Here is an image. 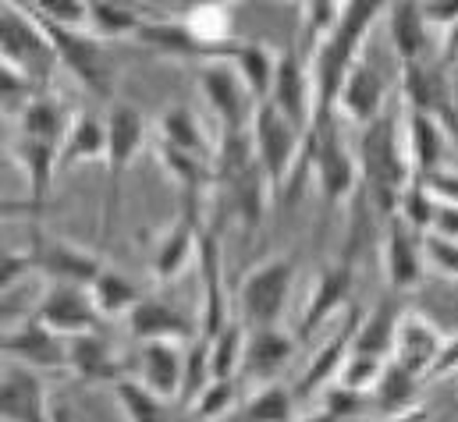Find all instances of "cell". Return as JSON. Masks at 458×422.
Masks as SVG:
<instances>
[{
  "label": "cell",
  "instance_id": "obj_12",
  "mask_svg": "<svg viewBox=\"0 0 458 422\" xmlns=\"http://www.w3.org/2000/svg\"><path fill=\"white\" fill-rule=\"evenodd\" d=\"M384 270L391 291H412L423 281L427 259H423V231L409 227L398 213L391 216L387 241H384Z\"/></svg>",
  "mask_w": 458,
  "mask_h": 422
},
{
  "label": "cell",
  "instance_id": "obj_2",
  "mask_svg": "<svg viewBox=\"0 0 458 422\" xmlns=\"http://www.w3.org/2000/svg\"><path fill=\"white\" fill-rule=\"evenodd\" d=\"M249 139H252V156L263 167L270 189L281 192L295 171V160L306 153V135L270 100H259L249 114Z\"/></svg>",
  "mask_w": 458,
  "mask_h": 422
},
{
  "label": "cell",
  "instance_id": "obj_37",
  "mask_svg": "<svg viewBox=\"0 0 458 422\" xmlns=\"http://www.w3.org/2000/svg\"><path fill=\"white\" fill-rule=\"evenodd\" d=\"M295 419V391L270 380L242 405V422H292Z\"/></svg>",
  "mask_w": 458,
  "mask_h": 422
},
{
  "label": "cell",
  "instance_id": "obj_11",
  "mask_svg": "<svg viewBox=\"0 0 458 422\" xmlns=\"http://www.w3.org/2000/svg\"><path fill=\"white\" fill-rule=\"evenodd\" d=\"M270 104L277 106L302 135L313 124V79L306 64L295 54H281L274 64V82H270Z\"/></svg>",
  "mask_w": 458,
  "mask_h": 422
},
{
  "label": "cell",
  "instance_id": "obj_17",
  "mask_svg": "<svg viewBox=\"0 0 458 422\" xmlns=\"http://www.w3.org/2000/svg\"><path fill=\"white\" fill-rule=\"evenodd\" d=\"M107 178L117 189V181L124 178V171L131 167V160L139 156L142 142H146V117L131 104H114L107 114Z\"/></svg>",
  "mask_w": 458,
  "mask_h": 422
},
{
  "label": "cell",
  "instance_id": "obj_27",
  "mask_svg": "<svg viewBox=\"0 0 458 422\" xmlns=\"http://www.w3.org/2000/svg\"><path fill=\"white\" fill-rule=\"evenodd\" d=\"M11 153H14V164L21 167L29 189H32V203L47 210V196H50V181H54L61 149L50 146V142H36V139H25V135H21V139L11 146Z\"/></svg>",
  "mask_w": 458,
  "mask_h": 422
},
{
  "label": "cell",
  "instance_id": "obj_3",
  "mask_svg": "<svg viewBox=\"0 0 458 422\" xmlns=\"http://www.w3.org/2000/svg\"><path fill=\"white\" fill-rule=\"evenodd\" d=\"M0 57L11 61L14 68H21L36 82L39 93L50 86V79L57 72V57H54L50 39L43 36L36 18L18 0L0 7Z\"/></svg>",
  "mask_w": 458,
  "mask_h": 422
},
{
  "label": "cell",
  "instance_id": "obj_51",
  "mask_svg": "<svg viewBox=\"0 0 458 422\" xmlns=\"http://www.w3.org/2000/svg\"><path fill=\"white\" fill-rule=\"evenodd\" d=\"M25 274H29V270H25V256H21V252H7V256H0V291L14 288Z\"/></svg>",
  "mask_w": 458,
  "mask_h": 422
},
{
  "label": "cell",
  "instance_id": "obj_36",
  "mask_svg": "<svg viewBox=\"0 0 458 422\" xmlns=\"http://www.w3.org/2000/svg\"><path fill=\"white\" fill-rule=\"evenodd\" d=\"M89 295H93V306L97 313L107 319V316H128V309L142 299L139 288L121 274V270H100V277L89 284Z\"/></svg>",
  "mask_w": 458,
  "mask_h": 422
},
{
  "label": "cell",
  "instance_id": "obj_40",
  "mask_svg": "<svg viewBox=\"0 0 458 422\" xmlns=\"http://www.w3.org/2000/svg\"><path fill=\"white\" fill-rule=\"evenodd\" d=\"M210 384H214L210 344H207V337H192V341H189V351H185V366H182V391H178V401L189 409Z\"/></svg>",
  "mask_w": 458,
  "mask_h": 422
},
{
  "label": "cell",
  "instance_id": "obj_39",
  "mask_svg": "<svg viewBox=\"0 0 458 422\" xmlns=\"http://www.w3.org/2000/svg\"><path fill=\"white\" fill-rule=\"evenodd\" d=\"M160 142L174 146V149H185V153H196V156H207V135H203V124L196 121V114L189 106H171L160 124Z\"/></svg>",
  "mask_w": 458,
  "mask_h": 422
},
{
  "label": "cell",
  "instance_id": "obj_29",
  "mask_svg": "<svg viewBox=\"0 0 458 422\" xmlns=\"http://www.w3.org/2000/svg\"><path fill=\"white\" fill-rule=\"evenodd\" d=\"M68 124L72 117L64 114V106L57 104L54 97L47 93H36L29 104L18 110V128L25 139H36V142H50L61 149L64 135H68Z\"/></svg>",
  "mask_w": 458,
  "mask_h": 422
},
{
  "label": "cell",
  "instance_id": "obj_23",
  "mask_svg": "<svg viewBox=\"0 0 458 422\" xmlns=\"http://www.w3.org/2000/svg\"><path fill=\"white\" fill-rule=\"evenodd\" d=\"M355 309L348 313V323H344L342 330L324 344V348H317V355L310 359V366H306V373L299 376V387H295V398H313L317 391H324V387H331V380L342 373V362L344 355H348V348H352V333H355Z\"/></svg>",
  "mask_w": 458,
  "mask_h": 422
},
{
  "label": "cell",
  "instance_id": "obj_18",
  "mask_svg": "<svg viewBox=\"0 0 458 422\" xmlns=\"http://www.w3.org/2000/svg\"><path fill=\"white\" fill-rule=\"evenodd\" d=\"M185 351L174 341H142L139 348V384L160 401H178Z\"/></svg>",
  "mask_w": 458,
  "mask_h": 422
},
{
  "label": "cell",
  "instance_id": "obj_8",
  "mask_svg": "<svg viewBox=\"0 0 458 422\" xmlns=\"http://www.w3.org/2000/svg\"><path fill=\"white\" fill-rule=\"evenodd\" d=\"M32 316L39 319L43 326H50L54 333H61V337L89 333L104 319L97 313V306H93L89 288H82V284H61V281H50L47 295L32 306Z\"/></svg>",
  "mask_w": 458,
  "mask_h": 422
},
{
  "label": "cell",
  "instance_id": "obj_15",
  "mask_svg": "<svg viewBox=\"0 0 458 422\" xmlns=\"http://www.w3.org/2000/svg\"><path fill=\"white\" fill-rule=\"evenodd\" d=\"M196 245H199V224H196V199H189L185 203V213L157 238V245H153V259H149V266H153V277L160 281V284H167V281H174L189 263H192V256H196Z\"/></svg>",
  "mask_w": 458,
  "mask_h": 422
},
{
  "label": "cell",
  "instance_id": "obj_13",
  "mask_svg": "<svg viewBox=\"0 0 458 422\" xmlns=\"http://www.w3.org/2000/svg\"><path fill=\"white\" fill-rule=\"evenodd\" d=\"M445 348V337L437 333V326L420 313H402L394 326V344H391V362H398L402 369H409L412 376H427L437 362Z\"/></svg>",
  "mask_w": 458,
  "mask_h": 422
},
{
  "label": "cell",
  "instance_id": "obj_19",
  "mask_svg": "<svg viewBox=\"0 0 458 422\" xmlns=\"http://www.w3.org/2000/svg\"><path fill=\"white\" fill-rule=\"evenodd\" d=\"M128 330L139 344L142 341H174V344H182V341L196 337L192 319L182 316L174 306H167L160 299H139L128 309Z\"/></svg>",
  "mask_w": 458,
  "mask_h": 422
},
{
  "label": "cell",
  "instance_id": "obj_22",
  "mask_svg": "<svg viewBox=\"0 0 458 422\" xmlns=\"http://www.w3.org/2000/svg\"><path fill=\"white\" fill-rule=\"evenodd\" d=\"M135 36H139L142 43H149L153 50L171 54V57H207V61H217V57L225 54V46H228V39H225V43H210V39H203L196 29L174 25V21H149V25H139Z\"/></svg>",
  "mask_w": 458,
  "mask_h": 422
},
{
  "label": "cell",
  "instance_id": "obj_25",
  "mask_svg": "<svg viewBox=\"0 0 458 422\" xmlns=\"http://www.w3.org/2000/svg\"><path fill=\"white\" fill-rule=\"evenodd\" d=\"M405 153H409L412 178H427V174L441 171V153H445L441 121H437V117H430V114H423V110H409Z\"/></svg>",
  "mask_w": 458,
  "mask_h": 422
},
{
  "label": "cell",
  "instance_id": "obj_14",
  "mask_svg": "<svg viewBox=\"0 0 458 422\" xmlns=\"http://www.w3.org/2000/svg\"><path fill=\"white\" fill-rule=\"evenodd\" d=\"M384 100H387V86L384 79L362 61L355 57L352 68L344 72L338 97H335V114H344L352 124H369L377 114H384Z\"/></svg>",
  "mask_w": 458,
  "mask_h": 422
},
{
  "label": "cell",
  "instance_id": "obj_59",
  "mask_svg": "<svg viewBox=\"0 0 458 422\" xmlns=\"http://www.w3.org/2000/svg\"><path fill=\"white\" fill-rule=\"evenodd\" d=\"M4 4H11V0H0V7H4Z\"/></svg>",
  "mask_w": 458,
  "mask_h": 422
},
{
  "label": "cell",
  "instance_id": "obj_6",
  "mask_svg": "<svg viewBox=\"0 0 458 422\" xmlns=\"http://www.w3.org/2000/svg\"><path fill=\"white\" fill-rule=\"evenodd\" d=\"M306 153L313 156V171L320 181V192L327 203H342L352 196L355 181H359V160L348 153L342 142L335 117H320L310 124L306 131Z\"/></svg>",
  "mask_w": 458,
  "mask_h": 422
},
{
  "label": "cell",
  "instance_id": "obj_44",
  "mask_svg": "<svg viewBox=\"0 0 458 422\" xmlns=\"http://www.w3.org/2000/svg\"><path fill=\"white\" fill-rule=\"evenodd\" d=\"M36 93H39L36 82L21 68H14L11 61L0 57V110H21Z\"/></svg>",
  "mask_w": 458,
  "mask_h": 422
},
{
  "label": "cell",
  "instance_id": "obj_41",
  "mask_svg": "<svg viewBox=\"0 0 458 422\" xmlns=\"http://www.w3.org/2000/svg\"><path fill=\"white\" fill-rule=\"evenodd\" d=\"M114 398L124 409V419L128 422H167V412L157 394H149L139 380H117L114 384Z\"/></svg>",
  "mask_w": 458,
  "mask_h": 422
},
{
  "label": "cell",
  "instance_id": "obj_1",
  "mask_svg": "<svg viewBox=\"0 0 458 422\" xmlns=\"http://www.w3.org/2000/svg\"><path fill=\"white\" fill-rule=\"evenodd\" d=\"M359 174L366 178L369 199L373 207L387 216H394L402 192L412 181V167H409V153L402 146V131H398V117L394 114H377L366 128H362V142H359Z\"/></svg>",
  "mask_w": 458,
  "mask_h": 422
},
{
  "label": "cell",
  "instance_id": "obj_57",
  "mask_svg": "<svg viewBox=\"0 0 458 422\" xmlns=\"http://www.w3.org/2000/svg\"><path fill=\"white\" fill-rule=\"evenodd\" d=\"M302 422H342V419H335L331 412H317V416H310V419H302Z\"/></svg>",
  "mask_w": 458,
  "mask_h": 422
},
{
  "label": "cell",
  "instance_id": "obj_54",
  "mask_svg": "<svg viewBox=\"0 0 458 422\" xmlns=\"http://www.w3.org/2000/svg\"><path fill=\"white\" fill-rule=\"evenodd\" d=\"M455 369H458V337H452V341H445V348H441L430 376H445V373H455Z\"/></svg>",
  "mask_w": 458,
  "mask_h": 422
},
{
  "label": "cell",
  "instance_id": "obj_52",
  "mask_svg": "<svg viewBox=\"0 0 458 422\" xmlns=\"http://www.w3.org/2000/svg\"><path fill=\"white\" fill-rule=\"evenodd\" d=\"M430 231H437V234L455 238V241H458V207H452V203H441V207L434 210V224H430Z\"/></svg>",
  "mask_w": 458,
  "mask_h": 422
},
{
  "label": "cell",
  "instance_id": "obj_48",
  "mask_svg": "<svg viewBox=\"0 0 458 422\" xmlns=\"http://www.w3.org/2000/svg\"><path fill=\"white\" fill-rule=\"evenodd\" d=\"M344 0H310V14H306V43H317L324 36H331V29L342 18Z\"/></svg>",
  "mask_w": 458,
  "mask_h": 422
},
{
  "label": "cell",
  "instance_id": "obj_16",
  "mask_svg": "<svg viewBox=\"0 0 458 422\" xmlns=\"http://www.w3.org/2000/svg\"><path fill=\"white\" fill-rule=\"evenodd\" d=\"M199 89L207 97V104L214 110V117L221 121L225 131L245 128V82L238 79V72L228 61H207V68L199 72Z\"/></svg>",
  "mask_w": 458,
  "mask_h": 422
},
{
  "label": "cell",
  "instance_id": "obj_49",
  "mask_svg": "<svg viewBox=\"0 0 458 422\" xmlns=\"http://www.w3.org/2000/svg\"><path fill=\"white\" fill-rule=\"evenodd\" d=\"M29 313H32L29 288H7V291H0V333H4L11 323L29 316Z\"/></svg>",
  "mask_w": 458,
  "mask_h": 422
},
{
  "label": "cell",
  "instance_id": "obj_28",
  "mask_svg": "<svg viewBox=\"0 0 458 422\" xmlns=\"http://www.w3.org/2000/svg\"><path fill=\"white\" fill-rule=\"evenodd\" d=\"M107 153V124L97 114H75L68 124V135L61 142L57 167H75L82 160H104Z\"/></svg>",
  "mask_w": 458,
  "mask_h": 422
},
{
  "label": "cell",
  "instance_id": "obj_60",
  "mask_svg": "<svg viewBox=\"0 0 458 422\" xmlns=\"http://www.w3.org/2000/svg\"><path fill=\"white\" fill-rule=\"evenodd\" d=\"M0 139H4V131H0Z\"/></svg>",
  "mask_w": 458,
  "mask_h": 422
},
{
  "label": "cell",
  "instance_id": "obj_7",
  "mask_svg": "<svg viewBox=\"0 0 458 422\" xmlns=\"http://www.w3.org/2000/svg\"><path fill=\"white\" fill-rule=\"evenodd\" d=\"M25 11H29V7H25ZM29 14H32V11H29ZM32 18H36V25L43 29V36L50 39L57 64H64L89 93L107 97V93H111V75H107V64H104V54H100L97 39H93V36H82L79 29L47 21V18H39V14H32Z\"/></svg>",
  "mask_w": 458,
  "mask_h": 422
},
{
  "label": "cell",
  "instance_id": "obj_26",
  "mask_svg": "<svg viewBox=\"0 0 458 422\" xmlns=\"http://www.w3.org/2000/svg\"><path fill=\"white\" fill-rule=\"evenodd\" d=\"M217 61H228L231 68L238 72V79L245 82L249 97H256V104L270 97V82H274V64H277V57H274L263 43H238V39H228V46H225V54H221Z\"/></svg>",
  "mask_w": 458,
  "mask_h": 422
},
{
  "label": "cell",
  "instance_id": "obj_32",
  "mask_svg": "<svg viewBox=\"0 0 458 422\" xmlns=\"http://www.w3.org/2000/svg\"><path fill=\"white\" fill-rule=\"evenodd\" d=\"M398 309L391 302L377 306L366 319L355 323L352 333V348L355 355H373V359H391V344H394V326H398Z\"/></svg>",
  "mask_w": 458,
  "mask_h": 422
},
{
  "label": "cell",
  "instance_id": "obj_58",
  "mask_svg": "<svg viewBox=\"0 0 458 422\" xmlns=\"http://www.w3.org/2000/svg\"><path fill=\"white\" fill-rule=\"evenodd\" d=\"M192 4H228V0H192Z\"/></svg>",
  "mask_w": 458,
  "mask_h": 422
},
{
  "label": "cell",
  "instance_id": "obj_56",
  "mask_svg": "<svg viewBox=\"0 0 458 422\" xmlns=\"http://www.w3.org/2000/svg\"><path fill=\"white\" fill-rule=\"evenodd\" d=\"M384 422H430V412L420 409V405H412V409H405L398 416H384Z\"/></svg>",
  "mask_w": 458,
  "mask_h": 422
},
{
  "label": "cell",
  "instance_id": "obj_53",
  "mask_svg": "<svg viewBox=\"0 0 458 422\" xmlns=\"http://www.w3.org/2000/svg\"><path fill=\"white\" fill-rule=\"evenodd\" d=\"M43 207H36L32 199H0V220H18V216H36Z\"/></svg>",
  "mask_w": 458,
  "mask_h": 422
},
{
  "label": "cell",
  "instance_id": "obj_24",
  "mask_svg": "<svg viewBox=\"0 0 458 422\" xmlns=\"http://www.w3.org/2000/svg\"><path fill=\"white\" fill-rule=\"evenodd\" d=\"M352 295V266H324L320 277L313 281V291L306 299L302 309V333H313L324 319H331L344 306V299Z\"/></svg>",
  "mask_w": 458,
  "mask_h": 422
},
{
  "label": "cell",
  "instance_id": "obj_34",
  "mask_svg": "<svg viewBox=\"0 0 458 422\" xmlns=\"http://www.w3.org/2000/svg\"><path fill=\"white\" fill-rule=\"evenodd\" d=\"M416 380H420V376H412L409 369H402L398 362L387 359L380 380H377L373 391H369L373 409L384 412V416H398V412L412 409V401H416Z\"/></svg>",
  "mask_w": 458,
  "mask_h": 422
},
{
  "label": "cell",
  "instance_id": "obj_47",
  "mask_svg": "<svg viewBox=\"0 0 458 422\" xmlns=\"http://www.w3.org/2000/svg\"><path fill=\"white\" fill-rule=\"evenodd\" d=\"M423 259L427 266H434L441 277L458 281V241L445 238L437 231H423Z\"/></svg>",
  "mask_w": 458,
  "mask_h": 422
},
{
  "label": "cell",
  "instance_id": "obj_33",
  "mask_svg": "<svg viewBox=\"0 0 458 422\" xmlns=\"http://www.w3.org/2000/svg\"><path fill=\"white\" fill-rule=\"evenodd\" d=\"M391 39L405 64H416L427 46V14L416 0H394L391 7Z\"/></svg>",
  "mask_w": 458,
  "mask_h": 422
},
{
  "label": "cell",
  "instance_id": "obj_4",
  "mask_svg": "<svg viewBox=\"0 0 458 422\" xmlns=\"http://www.w3.org/2000/svg\"><path fill=\"white\" fill-rule=\"evenodd\" d=\"M21 256H25V270L29 274H43V277L61 281V284H82V288H89L100 277V270H104V263H100L97 252L79 249L68 238L47 234L39 224H32L29 245L21 249Z\"/></svg>",
  "mask_w": 458,
  "mask_h": 422
},
{
  "label": "cell",
  "instance_id": "obj_35",
  "mask_svg": "<svg viewBox=\"0 0 458 422\" xmlns=\"http://www.w3.org/2000/svg\"><path fill=\"white\" fill-rule=\"evenodd\" d=\"M157 156L164 164V171L185 189V199H196L203 192L207 181H214V167L207 164L210 156H196V153H185V149H174L167 142L157 146Z\"/></svg>",
  "mask_w": 458,
  "mask_h": 422
},
{
  "label": "cell",
  "instance_id": "obj_50",
  "mask_svg": "<svg viewBox=\"0 0 458 422\" xmlns=\"http://www.w3.org/2000/svg\"><path fill=\"white\" fill-rule=\"evenodd\" d=\"M423 181H427V189H430L437 199H445V203L458 207V174L455 171H434V174H427Z\"/></svg>",
  "mask_w": 458,
  "mask_h": 422
},
{
  "label": "cell",
  "instance_id": "obj_43",
  "mask_svg": "<svg viewBox=\"0 0 458 422\" xmlns=\"http://www.w3.org/2000/svg\"><path fill=\"white\" fill-rule=\"evenodd\" d=\"M21 7H29L32 14L68 25V29H82L89 25V0H18Z\"/></svg>",
  "mask_w": 458,
  "mask_h": 422
},
{
  "label": "cell",
  "instance_id": "obj_5",
  "mask_svg": "<svg viewBox=\"0 0 458 422\" xmlns=\"http://www.w3.org/2000/svg\"><path fill=\"white\" fill-rule=\"evenodd\" d=\"M292 281H295V259L292 256H270L259 266H252L238 284L242 316L256 330L277 326V319L284 316L288 295H292Z\"/></svg>",
  "mask_w": 458,
  "mask_h": 422
},
{
  "label": "cell",
  "instance_id": "obj_42",
  "mask_svg": "<svg viewBox=\"0 0 458 422\" xmlns=\"http://www.w3.org/2000/svg\"><path fill=\"white\" fill-rule=\"evenodd\" d=\"M238 405V391H234V380H214L192 405V422H221L231 416V409Z\"/></svg>",
  "mask_w": 458,
  "mask_h": 422
},
{
  "label": "cell",
  "instance_id": "obj_45",
  "mask_svg": "<svg viewBox=\"0 0 458 422\" xmlns=\"http://www.w3.org/2000/svg\"><path fill=\"white\" fill-rule=\"evenodd\" d=\"M320 394H324V412H331L335 419L342 422H348L352 416H362L366 409H373L369 391H355V387H344V384H331Z\"/></svg>",
  "mask_w": 458,
  "mask_h": 422
},
{
  "label": "cell",
  "instance_id": "obj_31",
  "mask_svg": "<svg viewBox=\"0 0 458 422\" xmlns=\"http://www.w3.org/2000/svg\"><path fill=\"white\" fill-rule=\"evenodd\" d=\"M231 189V203H234V213L242 216L245 227H259L263 213H267V199H270V181L263 174V167L252 160L245 171H238L234 178H228Z\"/></svg>",
  "mask_w": 458,
  "mask_h": 422
},
{
  "label": "cell",
  "instance_id": "obj_38",
  "mask_svg": "<svg viewBox=\"0 0 458 422\" xmlns=\"http://www.w3.org/2000/svg\"><path fill=\"white\" fill-rule=\"evenodd\" d=\"M245 341H249V333L242 330V323H225L214 337H207V344H210V369H214V380H234V376L242 373Z\"/></svg>",
  "mask_w": 458,
  "mask_h": 422
},
{
  "label": "cell",
  "instance_id": "obj_20",
  "mask_svg": "<svg viewBox=\"0 0 458 422\" xmlns=\"http://www.w3.org/2000/svg\"><path fill=\"white\" fill-rule=\"evenodd\" d=\"M292 355H295V341H292L284 330H277V326H259V330L245 341V359H242V373H238V376L270 384V380H277V373L292 362Z\"/></svg>",
  "mask_w": 458,
  "mask_h": 422
},
{
  "label": "cell",
  "instance_id": "obj_30",
  "mask_svg": "<svg viewBox=\"0 0 458 422\" xmlns=\"http://www.w3.org/2000/svg\"><path fill=\"white\" fill-rule=\"evenodd\" d=\"M199 274H203V299H207V309H203V337H214L221 326H225V299H221V249H217V238L214 234H203L199 245Z\"/></svg>",
  "mask_w": 458,
  "mask_h": 422
},
{
  "label": "cell",
  "instance_id": "obj_9",
  "mask_svg": "<svg viewBox=\"0 0 458 422\" xmlns=\"http://www.w3.org/2000/svg\"><path fill=\"white\" fill-rule=\"evenodd\" d=\"M0 359L32 369H68V337L54 333L29 313L11 333H0Z\"/></svg>",
  "mask_w": 458,
  "mask_h": 422
},
{
  "label": "cell",
  "instance_id": "obj_21",
  "mask_svg": "<svg viewBox=\"0 0 458 422\" xmlns=\"http://www.w3.org/2000/svg\"><path fill=\"white\" fill-rule=\"evenodd\" d=\"M68 369L86 384H117V380H124L114 348L97 330L68 337Z\"/></svg>",
  "mask_w": 458,
  "mask_h": 422
},
{
  "label": "cell",
  "instance_id": "obj_10",
  "mask_svg": "<svg viewBox=\"0 0 458 422\" xmlns=\"http://www.w3.org/2000/svg\"><path fill=\"white\" fill-rule=\"evenodd\" d=\"M0 422H54L39 369L7 362L0 373Z\"/></svg>",
  "mask_w": 458,
  "mask_h": 422
},
{
  "label": "cell",
  "instance_id": "obj_46",
  "mask_svg": "<svg viewBox=\"0 0 458 422\" xmlns=\"http://www.w3.org/2000/svg\"><path fill=\"white\" fill-rule=\"evenodd\" d=\"M89 25L97 36H135L142 21L117 4H89Z\"/></svg>",
  "mask_w": 458,
  "mask_h": 422
},
{
  "label": "cell",
  "instance_id": "obj_55",
  "mask_svg": "<svg viewBox=\"0 0 458 422\" xmlns=\"http://www.w3.org/2000/svg\"><path fill=\"white\" fill-rule=\"evenodd\" d=\"M423 14L430 21H452V18H458V0H434L423 7Z\"/></svg>",
  "mask_w": 458,
  "mask_h": 422
}]
</instances>
